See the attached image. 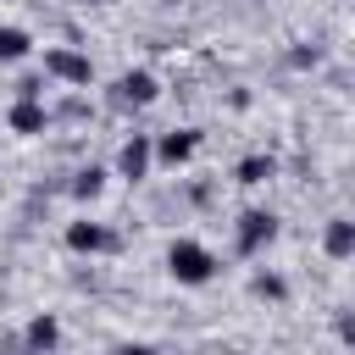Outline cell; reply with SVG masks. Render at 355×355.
Instances as JSON below:
<instances>
[{
	"instance_id": "obj_1",
	"label": "cell",
	"mask_w": 355,
	"mask_h": 355,
	"mask_svg": "<svg viewBox=\"0 0 355 355\" xmlns=\"http://www.w3.org/2000/svg\"><path fill=\"white\" fill-rule=\"evenodd\" d=\"M166 272H172L183 288H200V283L216 277V255H211L200 239H172V250H166Z\"/></svg>"
},
{
	"instance_id": "obj_6",
	"label": "cell",
	"mask_w": 355,
	"mask_h": 355,
	"mask_svg": "<svg viewBox=\"0 0 355 355\" xmlns=\"http://www.w3.org/2000/svg\"><path fill=\"white\" fill-rule=\"evenodd\" d=\"M67 250H72V255H105V250H116V233H111L105 222H89V216H83V222L67 227Z\"/></svg>"
},
{
	"instance_id": "obj_5",
	"label": "cell",
	"mask_w": 355,
	"mask_h": 355,
	"mask_svg": "<svg viewBox=\"0 0 355 355\" xmlns=\"http://www.w3.org/2000/svg\"><path fill=\"white\" fill-rule=\"evenodd\" d=\"M194 150H200V133H194V128H172V133L150 139V155H155L161 166H183V161H194Z\"/></svg>"
},
{
	"instance_id": "obj_13",
	"label": "cell",
	"mask_w": 355,
	"mask_h": 355,
	"mask_svg": "<svg viewBox=\"0 0 355 355\" xmlns=\"http://www.w3.org/2000/svg\"><path fill=\"white\" fill-rule=\"evenodd\" d=\"M272 172H277V161H272V155H244V161L233 166V178H239L244 189H255V183H266Z\"/></svg>"
},
{
	"instance_id": "obj_10",
	"label": "cell",
	"mask_w": 355,
	"mask_h": 355,
	"mask_svg": "<svg viewBox=\"0 0 355 355\" xmlns=\"http://www.w3.org/2000/svg\"><path fill=\"white\" fill-rule=\"evenodd\" d=\"M22 344H28V349H55V344H61V322H55V316H33V322L22 327Z\"/></svg>"
},
{
	"instance_id": "obj_8",
	"label": "cell",
	"mask_w": 355,
	"mask_h": 355,
	"mask_svg": "<svg viewBox=\"0 0 355 355\" xmlns=\"http://www.w3.org/2000/svg\"><path fill=\"white\" fill-rule=\"evenodd\" d=\"M150 161H155V155H150V139H144V133H133V139L116 150V172H122L128 183H139V178L150 172Z\"/></svg>"
},
{
	"instance_id": "obj_12",
	"label": "cell",
	"mask_w": 355,
	"mask_h": 355,
	"mask_svg": "<svg viewBox=\"0 0 355 355\" xmlns=\"http://www.w3.org/2000/svg\"><path fill=\"white\" fill-rule=\"evenodd\" d=\"M28 50H33V33L6 22V28H0V61H6V67H11V61H28Z\"/></svg>"
},
{
	"instance_id": "obj_7",
	"label": "cell",
	"mask_w": 355,
	"mask_h": 355,
	"mask_svg": "<svg viewBox=\"0 0 355 355\" xmlns=\"http://www.w3.org/2000/svg\"><path fill=\"white\" fill-rule=\"evenodd\" d=\"M6 128H11V133H22V139L44 133V128H50V111H44V100H33V94H17V100H11V111H6Z\"/></svg>"
},
{
	"instance_id": "obj_11",
	"label": "cell",
	"mask_w": 355,
	"mask_h": 355,
	"mask_svg": "<svg viewBox=\"0 0 355 355\" xmlns=\"http://www.w3.org/2000/svg\"><path fill=\"white\" fill-rule=\"evenodd\" d=\"M67 189H72V200H100L105 194V166H78Z\"/></svg>"
},
{
	"instance_id": "obj_9",
	"label": "cell",
	"mask_w": 355,
	"mask_h": 355,
	"mask_svg": "<svg viewBox=\"0 0 355 355\" xmlns=\"http://www.w3.org/2000/svg\"><path fill=\"white\" fill-rule=\"evenodd\" d=\"M322 250H327L333 261H349V255H355V222H349V216H333L327 233H322Z\"/></svg>"
},
{
	"instance_id": "obj_16",
	"label": "cell",
	"mask_w": 355,
	"mask_h": 355,
	"mask_svg": "<svg viewBox=\"0 0 355 355\" xmlns=\"http://www.w3.org/2000/svg\"><path fill=\"white\" fill-rule=\"evenodd\" d=\"M17 94H33V100H44V78H22V83H17Z\"/></svg>"
},
{
	"instance_id": "obj_4",
	"label": "cell",
	"mask_w": 355,
	"mask_h": 355,
	"mask_svg": "<svg viewBox=\"0 0 355 355\" xmlns=\"http://www.w3.org/2000/svg\"><path fill=\"white\" fill-rule=\"evenodd\" d=\"M44 78H55V83H89L94 78V61L83 50H72V44H50L44 50Z\"/></svg>"
},
{
	"instance_id": "obj_17",
	"label": "cell",
	"mask_w": 355,
	"mask_h": 355,
	"mask_svg": "<svg viewBox=\"0 0 355 355\" xmlns=\"http://www.w3.org/2000/svg\"><path fill=\"white\" fill-rule=\"evenodd\" d=\"M83 6H111V0H83Z\"/></svg>"
},
{
	"instance_id": "obj_2",
	"label": "cell",
	"mask_w": 355,
	"mask_h": 355,
	"mask_svg": "<svg viewBox=\"0 0 355 355\" xmlns=\"http://www.w3.org/2000/svg\"><path fill=\"white\" fill-rule=\"evenodd\" d=\"M155 94H161V83H155V72H144V67H128V72L111 83V105H116V111H144Z\"/></svg>"
},
{
	"instance_id": "obj_3",
	"label": "cell",
	"mask_w": 355,
	"mask_h": 355,
	"mask_svg": "<svg viewBox=\"0 0 355 355\" xmlns=\"http://www.w3.org/2000/svg\"><path fill=\"white\" fill-rule=\"evenodd\" d=\"M272 239H277V216H272V211H244V216L233 222V250H239V255H261Z\"/></svg>"
},
{
	"instance_id": "obj_15",
	"label": "cell",
	"mask_w": 355,
	"mask_h": 355,
	"mask_svg": "<svg viewBox=\"0 0 355 355\" xmlns=\"http://www.w3.org/2000/svg\"><path fill=\"white\" fill-rule=\"evenodd\" d=\"M288 61H294V67H316V61H322V50H316V44H300Z\"/></svg>"
},
{
	"instance_id": "obj_14",
	"label": "cell",
	"mask_w": 355,
	"mask_h": 355,
	"mask_svg": "<svg viewBox=\"0 0 355 355\" xmlns=\"http://www.w3.org/2000/svg\"><path fill=\"white\" fill-rule=\"evenodd\" d=\"M250 288H255V300H283V294H288V283H283L277 272H261Z\"/></svg>"
}]
</instances>
